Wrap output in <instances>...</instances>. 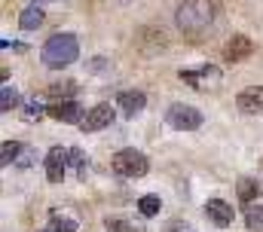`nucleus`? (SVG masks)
<instances>
[{
  "label": "nucleus",
  "mask_w": 263,
  "mask_h": 232,
  "mask_svg": "<svg viewBox=\"0 0 263 232\" xmlns=\"http://www.w3.org/2000/svg\"><path fill=\"white\" fill-rule=\"evenodd\" d=\"M22 147H25V144H18V141H3V144H0V165H3V168L15 165V159H18Z\"/></svg>",
  "instance_id": "17"
},
{
  "label": "nucleus",
  "mask_w": 263,
  "mask_h": 232,
  "mask_svg": "<svg viewBox=\"0 0 263 232\" xmlns=\"http://www.w3.org/2000/svg\"><path fill=\"white\" fill-rule=\"evenodd\" d=\"M49 232H77V220H70V217H52Z\"/></svg>",
  "instance_id": "22"
},
{
  "label": "nucleus",
  "mask_w": 263,
  "mask_h": 232,
  "mask_svg": "<svg viewBox=\"0 0 263 232\" xmlns=\"http://www.w3.org/2000/svg\"><path fill=\"white\" fill-rule=\"evenodd\" d=\"M181 80H184L187 86L199 89V92H208V89H217V86H220L223 73H220V67L205 64V67H199V70H181Z\"/></svg>",
  "instance_id": "5"
},
{
  "label": "nucleus",
  "mask_w": 263,
  "mask_h": 232,
  "mask_svg": "<svg viewBox=\"0 0 263 232\" xmlns=\"http://www.w3.org/2000/svg\"><path fill=\"white\" fill-rule=\"evenodd\" d=\"M175 22H178L181 34H187V37H202V34H208L211 25H214V3H211V0H187V3L178 6Z\"/></svg>",
  "instance_id": "1"
},
{
  "label": "nucleus",
  "mask_w": 263,
  "mask_h": 232,
  "mask_svg": "<svg viewBox=\"0 0 263 232\" xmlns=\"http://www.w3.org/2000/svg\"><path fill=\"white\" fill-rule=\"evenodd\" d=\"M236 196H239L242 205H251L257 196H263V183L257 180V177H239V183H236Z\"/></svg>",
  "instance_id": "13"
},
{
  "label": "nucleus",
  "mask_w": 263,
  "mask_h": 232,
  "mask_svg": "<svg viewBox=\"0 0 263 232\" xmlns=\"http://www.w3.org/2000/svg\"><path fill=\"white\" fill-rule=\"evenodd\" d=\"M104 229L107 232H144L141 226H135L126 217H107V220H104Z\"/></svg>",
  "instance_id": "20"
},
{
  "label": "nucleus",
  "mask_w": 263,
  "mask_h": 232,
  "mask_svg": "<svg viewBox=\"0 0 263 232\" xmlns=\"http://www.w3.org/2000/svg\"><path fill=\"white\" fill-rule=\"evenodd\" d=\"M165 122L175 131H196L199 125L205 122V116L199 113L196 107H190V104H172L168 113H165Z\"/></svg>",
  "instance_id": "4"
},
{
  "label": "nucleus",
  "mask_w": 263,
  "mask_h": 232,
  "mask_svg": "<svg viewBox=\"0 0 263 232\" xmlns=\"http://www.w3.org/2000/svg\"><path fill=\"white\" fill-rule=\"evenodd\" d=\"M73 92H77L73 83H55V86H49V95H65V98H70Z\"/></svg>",
  "instance_id": "23"
},
{
  "label": "nucleus",
  "mask_w": 263,
  "mask_h": 232,
  "mask_svg": "<svg viewBox=\"0 0 263 232\" xmlns=\"http://www.w3.org/2000/svg\"><path fill=\"white\" fill-rule=\"evenodd\" d=\"M110 168L120 174V177H144V174L150 171V162H147V156L138 153V150H120V153L114 156Z\"/></svg>",
  "instance_id": "3"
},
{
  "label": "nucleus",
  "mask_w": 263,
  "mask_h": 232,
  "mask_svg": "<svg viewBox=\"0 0 263 232\" xmlns=\"http://www.w3.org/2000/svg\"><path fill=\"white\" fill-rule=\"evenodd\" d=\"M31 162H34V156H31V150H28V147H22V156L15 159V165H18V168H28Z\"/></svg>",
  "instance_id": "24"
},
{
  "label": "nucleus",
  "mask_w": 263,
  "mask_h": 232,
  "mask_svg": "<svg viewBox=\"0 0 263 232\" xmlns=\"http://www.w3.org/2000/svg\"><path fill=\"white\" fill-rule=\"evenodd\" d=\"M117 101H120V110H123V116H129V119H132L135 113H141V110H144L147 95L135 89V92H120V95H117Z\"/></svg>",
  "instance_id": "12"
},
{
  "label": "nucleus",
  "mask_w": 263,
  "mask_h": 232,
  "mask_svg": "<svg viewBox=\"0 0 263 232\" xmlns=\"http://www.w3.org/2000/svg\"><path fill=\"white\" fill-rule=\"evenodd\" d=\"M205 217H208L217 229H227V226L236 220L233 205H230V202H223V199H208V202H205Z\"/></svg>",
  "instance_id": "7"
},
{
  "label": "nucleus",
  "mask_w": 263,
  "mask_h": 232,
  "mask_svg": "<svg viewBox=\"0 0 263 232\" xmlns=\"http://www.w3.org/2000/svg\"><path fill=\"white\" fill-rule=\"evenodd\" d=\"M236 104H239L242 113H248V116L263 113V86H248V89H242L239 98H236Z\"/></svg>",
  "instance_id": "10"
},
{
  "label": "nucleus",
  "mask_w": 263,
  "mask_h": 232,
  "mask_svg": "<svg viewBox=\"0 0 263 232\" xmlns=\"http://www.w3.org/2000/svg\"><path fill=\"white\" fill-rule=\"evenodd\" d=\"M49 116L52 119H59V122H83V107H80V101L77 98H62V101H55V104H49Z\"/></svg>",
  "instance_id": "9"
},
{
  "label": "nucleus",
  "mask_w": 263,
  "mask_h": 232,
  "mask_svg": "<svg viewBox=\"0 0 263 232\" xmlns=\"http://www.w3.org/2000/svg\"><path fill=\"white\" fill-rule=\"evenodd\" d=\"M67 150L65 147H52L46 153V180L49 183H62L65 180V171H67Z\"/></svg>",
  "instance_id": "8"
},
{
  "label": "nucleus",
  "mask_w": 263,
  "mask_h": 232,
  "mask_svg": "<svg viewBox=\"0 0 263 232\" xmlns=\"http://www.w3.org/2000/svg\"><path fill=\"white\" fill-rule=\"evenodd\" d=\"M114 122H117V110H114V104L101 101V104H95L89 113L83 116L80 128H83V131H101V128H107V125H114Z\"/></svg>",
  "instance_id": "6"
},
{
  "label": "nucleus",
  "mask_w": 263,
  "mask_h": 232,
  "mask_svg": "<svg viewBox=\"0 0 263 232\" xmlns=\"http://www.w3.org/2000/svg\"><path fill=\"white\" fill-rule=\"evenodd\" d=\"M40 25H43V9H40L37 3L25 6L22 15H18V28H22V31H37Z\"/></svg>",
  "instance_id": "15"
},
{
  "label": "nucleus",
  "mask_w": 263,
  "mask_h": 232,
  "mask_svg": "<svg viewBox=\"0 0 263 232\" xmlns=\"http://www.w3.org/2000/svg\"><path fill=\"white\" fill-rule=\"evenodd\" d=\"M67 162H70V168L80 174V180H86V174H89V156L80 150V147H70L67 150Z\"/></svg>",
  "instance_id": "16"
},
{
  "label": "nucleus",
  "mask_w": 263,
  "mask_h": 232,
  "mask_svg": "<svg viewBox=\"0 0 263 232\" xmlns=\"http://www.w3.org/2000/svg\"><path fill=\"white\" fill-rule=\"evenodd\" d=\"M40 58H43V64H46V67L62 70V67L73 64V61L80 58V43H77V37H73V34H52V37L43 43Z\"/></svg>",
  "instance_id": "2"
},
{
  "label": "nucleus",
  "mask_w": 263,
  "mask_h": 232,
  "mask_svg": "<svg viewBox=\"0 0 263 232\" xmlns=\"http://www.w3.org/2000/svg\"><path fill=\"white\" fill-rule=\"evenodd\" d=\"M245 226L251 232H263V205H248L245 208Z\"/></svg>",
  "instance_id": "18"
},
{
  "label": "nucleus",
  "mask_w": 263,
  "mask_h": 232,
  "mask_svg": "<svg viewBox=\"0 0 263 232\" xmlns=\"http://www.w3.org/2000/svg\"><path fill=\"white\" fill-rule=\"evenodd\" d=\"M159 208H162L159 196H141V199H138V211H141V217H156Z\"/></svg>",
  "instance_id": "19"
},
{
  "label": "nucleus",
  "mask_w": 263,
  "mask_h": 232,
  "mask_svg": "<svg viewBox=\"0 0 263 232\" xmlns=\"http://www.w3.org/2000/svg\"><path fill=\"white\" fill-rule=\"evenodd\" d=\"M43 116H49V107L40 98H25L22 101V119L25 122H40Z\"/></svg>",
  "instance_id": "14"
},
{
  "label": "nucleus",
  "mask_w": 263,
  "mask_h": 232,
  "mask_svg": "<svg viewBox=\"0 0 263 232\" xmlns=\"http://www.w3.org/2000/svg\"><path fill=\"white\" fill-rule=\"evenodd\" d=\"M0 98H3V101H0V110H3V113H9V110H12V107L18 104V92H15L12 86H3Z\"/></svg>",
  "instance_id": "21"
},
{
  "label": "nucleus",
  "mask_w": 263,
  "mask_h": 232,
  "mask_svg": "<svg viewBox=\"0 0 263 232\" xmlns=\"http://www.w3.org/2000/svg\"><path fill=\"white\" fill-rule=\"evenodd\" d=\"M251 52H254V43H251L245 34H236V37H230V43H227V49H223V58H227L230 64H236V61L251 58Z\"/></svg>",
  "instance_id": "11"
}]
</instances>
